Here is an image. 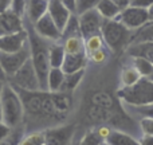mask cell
Returning a JSON list of instances; mask_svg holds the SVG:
<instances>
[{
    "mask_svg": "<svg viewBox=\"0 0 153 145\" xmlns=\"http://www.w3.org/2000/svg\"><path fill=\"white\" fill-rule=\"evenodd\" d=\"M102 48H103V40L101 34L93 35V36L85 39V53H86L87 57L98 50H102Z\"/></svg>",
    "mask_w": 153,
    "mask_h": 145,
    "instance_id": "obj_28",
    "label": "cell"
},
{
    "mask_svg": "<svg viewBox=\"0 0 153 145\" xmlns=\"http://www.w3.org/2000/svg\"><path fill=\"white\" fill-rule=\"evenodd\" d=\"M143 77L140 75V73L134 69V66H126L124 67V70L121 71V82L122 87H132L133 85H136Z\"/></svg>",
    "mask_w": 153,
    "mask_h": 145,
    "instance_id": "obj_27",
    "label": "cell"
},
{
    "mask_svg": "<svg viewBox=\"0 0 153 145\" xmlns=\"http://www.w3.org/2000/svg\"><path fill=\"white\" fill-rule=\"evenodd\" d=\"M0 105H1L3 124L8 128L13 129L24 118V106L20 100V95L16 89L11 83L5 82L1 89V97H0Z\"/></svg>",
    "mask_w": 153,
    "mask_h": 145,
    "instance_id": "obj_1",
    "label": "cell"
},
{
    "mask_svg": "<svg viewBox=\"0 0 153 145\" xmlns=\"http://www.w3.org/2000/svg\"><path fill=\"white\" fill-rule=\"evenodd\" d=\"M91 105L102 109H108V110H113L114 106H116V102H114V98L109 93L97 91L91 95Z\"/></svg>",
    "mask_w": 153,
    "mask_h": 145,
    "instance_id": "obj_26",
    "label": "cell"
},
{
    "mask_svg": "<svg viewBox=\"0 0 153 145\" xmlns=\"http://www.w3.org/2000/svg\"><path fill=\"white\" fill-rule=\"evenodd\" d=\"M141 145H153V136H145L144 135L141 137V141H140Z\"/></svg>",
    "mask_w": 153,
    "mask_h": 145,
    "instance_id": "obj_44",
    "label": "cell"
},
{
    "mask_svg": "<svg viewBox=\"0 0 153 145\" xmlns=\"http://www.w3.org/2000/svg\"><path fill=\"white\" fill-rule=\"evenodd\" d=\"M65 81V73L62 69H51L47 78V90L48 93H59Z\"/></svg>",
    "mask_w": 153,
    "mask_h": 145,
    "instance_id": "obj_23",
    "label": "cell"
},
{
    "mask_svg": "<svg viewBox=\"0 0 153 145\" xmlns=\"http://www.w3.org/2000/svg\"><path fill=\"white\" fill-rule=\"evenodd\" d=\"M153 4V0H132L130 5L132 7H137V8H145L149 10V7Z\"/></svg>",
    "mask_w": 153,
    "mask_h": 145,
    "instance_id": "obj_38",
    "label": "cell"
},
{
    "mask_svg": "<svg viewBox=\"0 0 153 145\" xmlns=\"http://www.w3.org/2000/svg\"><path fill=\"white\" fill-rule=\"evenodd\" d=\"M46 145H67L74 133L73 125L54 128L46 130Z\"/></svg>",
    "mask_w": 153,
    "mask_h": 145,
    "instance_id": "obj_13",
    "label": "cell"
},
{
    "mask_svg": "<svg viewBox=\"0 0 153 145\" xmlns=\"http://www.w3.org/2000/svg\"><path fill=\"white\" fill-rule=\"evenodd\" d=\"M149 79H152V81H153V74H152V75H151V78H149Z\"/></svg>",
    "mask_w": 153,
    "mask_h": 145,
    "instance_id": "obj_49",
    "label": "cell"
},
{
    "mask_svg": "<svg viewBox=\"0 0 153 145\" xmlns=\"http://www.w3.org/2000/svg\"><path fill=\"white\" fill-rule=\"evenodd\" d=\"M12 82L13 87H18L22 91H28V93H36L42 91L39 85V79H38L36 71L34 69L31 58L15 73L12 78H10Z\"/></svg>",
    "mask_w": 153,
    "mask_h": 145,
    "instance_id": "obj_5",
    "label": "cell"
},
{
    "mask_svg": "<svg viewBox=\"0 0 153 145\" xmlns=\"http://www.w3.org/2000/svg\"><path fill=\"white\" fill-rule=\"evenodd\" d=\"M26 10H27V1L15 0V1H12V4H11V11L22 19H23V16H26Z\"/></svg>",
    "mask_w": 153,
    "mask_h": 145,
    "instance_id": "obj_35",
    "label": "cell"
},
{
    "mask_svg": "<svg viewBox=\"0 0 153 145\" xmlns=\"http://www.w3.org/2000/svg\"><path fill=\"white\" fill-rule=\"evenodd\" d=\"M0 122H3V114H1V105H0Z\"/></svg>",
    "mask_w": 153,
    "mask_h": 145,
    "instance_id": "obj_47",
    "label": "cell"
},
{
    "mask_svg": "<svg viewBox=\"0 0 153 145\" xmlns=\"http://www.w3.org/2000/svg\"><path fill=\"white\" fill-rule=\"evenodd\" d=\"M140 128L145 136H153V118H141Z\"/></svg>",
    "mask_w": 153,
    "mask_h": 145,
    "instance_id": "obj_36",
    "label": "cell"
},
{
    "mask_svg": "<svg viewBox=\"0 0 153 145\" xmlns=\"http://www.w3.org/2000/svg\"><path fill=\"white\" fill-rule=\"evenodd\" d=\"M65 57V48L62 43H50L48 45V61L51 69H62Z\"/></svg>",
    "mask_w": 153,
    "mask_h": 145,
    "instance_id": "obj_20",
    "label": "cell"
},
{
    "mask_svg": "<svg viewBox=\"0 0 153 145\" xmlns=\"http://www.w3.org/2000/svg\"><path fill=\"white\" fill-rule=\"evenodd\" d=\"M51 100H53L54 108L56 112V117H65L70 112L73 106L71 94H66V93H50Z\"/></svg>",
    "mask_w": 153,
    "mask_h": 145,
    "instance_id": "obj_17",
    "label": "cell"
},
{
    "mask_svg": "<svg viewBox=\"0 0 153 145\" xmlns=\"http://www.w3.org/2000/svg\"><path fill=\"white\" fill-rule=\"evenodd\" d=\"M30 45L28 42V31L24 30L18 34L0 36V53H18L26 48Z\"/></svg>",
    "mask_w": 153,
    "mask_h": 145,
    "instance_id": "obj_10",
    "label": "cell"
},
{
    "mask_svg": "<svg viewBox=\"0 0 153 145\" xmlns=\"http://www.w3.org/2000/svg\"><path fill=\"white\" fill-rule=\"evenodd\" d=\"M133 66L143 78H151L153 74V65L143 58H133Z\"/></svg>",
    "mask_w": 153,
    "mask_h": 145,
    "instance_id": "obj_29",
    "label": "cell"
},
{
    "mask_svg": "<svg viewBox=\"0 0 153 145\" xmlns=\"http://www.w3.org/2000/svg\"><path fill=\"white\" fill-rule=\"evenodd\" d=\"M97 3L98 1H86V0H76V12L75 15L79 16L82 15V13L87 12V11L90 10H94L95 7H97Z\"/></svg>",
    "mask_w": 153,
    "mask_h": 145,
    "instance_id": "obj_34",
    "label": "cell"
},
{
    "mask_svg": "<svg viewBox=\"0 0 153 145\" xmlns=\"http://www.w3.org/2000/svg\"><path fill=\"white\" fill-rule=\"evenodd\" d=\"M130 31L125 26H122L117 19L114 20H103L101 27L102 40L113 53L121 50L124 45L129 39Z\"/></svg>",
    "mask_w": 153,
    "mask_h": 145,
    "instance_id": "obj_4",
    "label": "cell"
},
{
    "mask_svg": "<svg viewBox=\"0 0 153 145\" xmlns=\"http://www.w3.org/2000/svg\"><path fill=\"white\" fill-rule=\"evenodd\" d=\"M102 145H106V144H105V143H103V144H102Z\"/></svg>",
    "mask_w": 153,
    "mask_h": 145,
    "instance_id": "obj_50",
    "label": "cell"
},
{
    "mask_svg": "<svg viewBox=\"0 0 153 145\" xmlns=\"http://www.w3.org/2000/svg\"><path fill=\"white\" fill-rule=\"evenodd\" d=\"M87 58H90L94 63H98V65H101V63H103V62L106 61V58H108V54H106V51L103 50H98V51H95V53H93V54H90Z\"/></svg>",
    "mask_w": 153,
    "mask_h": 145,
    "instance_id": "obj_37",
    "label": "cell"
},
{
    "mask_svg": "<svg viewBox=\"0 0 153 145\" xmlns=\"http://www.w3.org/2000/svg\"><path fill=\"white\" fill-rule=\"evenodd\" d=\"M117 20L125 26L129 31L132 30H138L140 27L145 26L151 18H149V11L145 8H137V7H128L126 10L121 11L120 16L117 18Z\"/></svg>",
    "mask_w": 153,
    "mask_h": 145,
    "instance_id": "obj_7",
    "label": "cell"
},
{
    "mask_svg": "<svg viewBox=\"0 0 153 145\" xmlns=\"http://www.w3.org/2000/svg\"><path fill=\"white\" fill-rule=\"evenodd\" d=\"M19 145H46V133L32 132L22 138Z\"/></svg>",
    "mask_w": 153,
    "mask_h": 145,
    "instance_id": "obj_31",
    "label": "cell"
},
{
    "mask_svg": "<svg viewBox=\"0 0 153 145\" xmlns=\"http://www.w3.org/2000/svg\"><path fill=\"white\" fill-rule=\"evenodd\" d=\"M24 30L26 28H24L23 19L15 15L11 10L0 15V36L18 34Z\"/></svg>",
    "mask_w": 153,
    "mask_h": 145,
    "instance_id": "obj_11",
    "label": "cell"
},
{
    "mask_svg": "<svg viewBox=\"0 0 153 145\" xmlns=\"http://www.w3.org/2000/svg\"><path fill=\"white\" fill-rule=\"evenodd\" d=\"M0 82H1V83H5V82H7V77H5L4 71H3L1 66H0Z\"/></svg>",
    "mask_w": 153,
    "mask_h": 145,
    "instance_id": "obj_45",
    "label": "cell"
},
{
    "mask_svg": "<svg viewBox=\"0 0 153 145\" xmlns=\"http://www.w3.org/2000/svg\"><path fill=\"white\" fill-rule=\"evenodd\" d=\"M3 85H4V83H1V82H0V97H1V89H3Z\"/></svg>",
    "mask_w": 153,
    "mask_h": 145,
    "instance_id": "obj_48",
    "label": "cell"
},
{
    "mask_svg": "<svg viewBox=\"0 0 153 145\" xmlns=\"http://www.w3.org/2000/svg\"><path fill=\"white\" fill-rule=\"evenodd\" d=\"M103 143H105V140L101 137L98 130H91L83 136L79 145H102Z\"/></svg>",
    "mask_w": 153,
    "mask_h": 145,
    "instance_id": "obj_32",
    "label": "cell"
},
{
    "mask_svg": "<svg viewBox=\"0 0 153 145\" xmlns=\"http://www.w3.org/2000/svg\"><path fill=\"white\" fill-rule=\"evenodd\" d=\"M86 63H87L86 53L74 54V55L66 54L63 65H62V71L65 74H73L76 71H81V70H85Z\"/></svg>",
    "mask_w": 153,
    "mask_h": 145,
    "instance_id": "obj_15",
    "label": "cell"
},
{
    "mask_svg": "<svg viewBox=\"0 0 153 145\" xmlns=\"http://www.w3.org/2000/svg\"><path fill=\"white\" fill-rule=\"evenodd\" d=\"M71 36H81V30H79V20L76 15H71L69 23H67L65 31L62 32V39Z\"/></svg>",
    "mask_w": 153,
    "mask_h": 145,
    "instance_id": "obj_30",
    "label": "cell"
},
{
    "mask_svg": "<svg viewBox=\"0 0 153 145\" xmlns=\"http://www.w3.org/2000/svg\"><path fill=\"white\" fill-rule=\"evenodd\" d=\"M83 75H85V70H81V71H76L73 74H65V81L61 87V93L70 94L71 91H74L76 86L81 83Z\"/></svg>",
    "mask_w": 153,
    "mask_h": 145,
    "instance_id": "obj_24",
    "label": "cell"
},
{
    "mask_svg": "<svg viewBox=\"0 0 153 145\" xmlns=\"http://www.w3.org/2000/svg\"><path fill=\"white\" fill-rule=\"evenodd\" d=\"M63 48L65 53L74 55V54H81L85 53V40L82 36H71L63 39Z\"/></svg>",
    "mask_w": 153,
    "mask_h": 145,
    "instance_id": "obj_25",
    "label": "cell"
},
{
    "mask_svg": "<svg viewBox=\"0 0 153 145\" xmlns=\"http://www.w3.org/2000/svg\"><path fill=\"white\" fill-rule=\"evenodd\" d=\"M20 100L23 102L24 112H28L30 114H42V103L45 93L36 91V93H28V91H22Z\"/></svg>",
    "mask_w": 153,
    "mask_h": 145,
    "instance_id": "obj_14",
    "label": "cell"
},
{
    "mask_svg": "<svg viewBox=\"0 0 153 145\" xmlns=\"http://www.w3.org/2000/svg\"><path fill=\"white\" fill-rule=\"evenodd\" d=\"M47 13L50 15V18L53 19V22L55 23V26L58 27L59 31L63 32L67 23H69L70 18H71V13L66 10L63 3H62L61 0H48Z\"/></svg>",
    "mask_w": 153,
    "mask_h": 145,
    "instance_id": "obj_12",
    "label": "cell"
},
{
    "mask_svg": "<svg viewBox=\"0 0 153 145\" xmlns=\"http://www.w3.org/2000/svg\"><path fill=\"white\" fill-rule=\"evenodd\" d=\"M19 143H20V141H18L16 133H13L12 135V132H11L7 137L3 138V140L0 141V145H19Z\"/></svg>",
    "mask_w": 153,
    "mask_h": 145,
    "instance_id": "obj_39",
    "label": "cell"
},
{
    "mask_svg": "<svg viewBox=\"0 0 153 145\" xmlns=\"http://www.w3.org/2000/svg\"><path fill=\"white\" fill-rule=\"evenodd\" d=\"M63 5L66 7V10L69 11L71 15H75L76 12V0H63Z\"/></svg>",
    "mask_w": 153,
    "mask_h": 145,
    "instance_id": "obj_40",
    "label": "cell"
},
{
    "mask_svg": "<svg viewBox=\"0 0 153 145\" xmlns=\"http://www.w3.org/2000/svg\"><path fill=\"white\" fill-rule=\"evenodd\" d=\"M48 11V0H31L27 1L26 16L28 18L30 23L35 24L40 18L47 13Z\"/></svg>",
    "mask_w": 153,
    "mask_h": 145,
    "instance_id": "obj_16",
    "label": "cell"
},
{
    "mask_svg": "<svg viewBox=\"0 0 153 145\" xmlns=\"http://www.w3.org/2000/svg\"><path fill=\"white\" fill-rule=\"evenodd\" d=\"M130 1L132 0H114V3H116V5L118 7L120 11H124L128 7H130Z\"/></svg>",
    "mask_w": 153,
    "mask_h": 145,
    "instance_id": "obj_43",
    "label": "cell"
},
{
    "mask_svg": "<svg viewBox=\"0 0 153 145\" xmlns=\"http://www.w3.org/2000/svg\"><path fill=\"white\" fill-rule=\"evenodd\" d=\"M42 114L46 117H56V112H55V108H54L50 93H45L43 103H42Z\"/></svg>",
    "mask_w": 153,
    "mask_h": 145,
    "instance_id": "obj_33",
    "label": "cell"
},
{
    "mask_svg": "<svg viewBox=\"0 0 153 145\" xmlns=\"http://www.w3.org/2000/svg\"><path fill=\"white\" fill-rule=\"evenodd\" d=\"M11 4H12L11 0H0V15L4 13V12H7V11H10Z\"/></svg>",
    "mask_w": 153,
    "mask_h": 145,
    "instance_id": "obj_42",
    "label": "cell"
},
{
    "mask_svg": "<svg viewBox=\"0 0 153 145\" xmlns=\"http://www.w3.org/2000/svg\"><path fill=\"white\" fill-rule=\"evenodd\" d=\"M114 112L113 110H108V109H102L98 106L91 105L87 109V117L91 120L93 122H98V124H106L110 122L114 118Z\"/></svg>",
    "mask_w": 153,
    "mask_h": 145,
    "instance_id": "obj_22",
    "label": "cell"
},
{
    "mask_svg": "<svg viewBox=\"0 0 153 145\" xmlns=\"http://www.w3.org/2000/svg\"><path fill=\"white\" fill-rule=\"evenodd\" d=\"M149 18H151V20H153V4L149 7Z\"/></svg>",
    "mask_w": 153,
    "mask_h": 145,
    "instance_id": "obj_46",
    "label": "cell"
},
{
    "mask_svg": "<svg viewBox=\"0 0 153 145\" xmlns=\"http://www.w3.org/2000/svg\"><path fill=\"white\" fill-rule=\"evenodd\" d=\"M95 10L100 12L103 20H114L120 16L121 11L116 5L114 0H98Z\"/></svg>",
    "mask_w": 153,
    "mask_h": 145,
    "instance_id": "obj_19",
    "label": "cell"
},
{
    "mask_svg": "<svg viewBox=\"0 0 153 145\" xmlns=\"http://www.w3.org/2000/svg\"><path fill=\"white\" fill-rule=\"evenodd\" d=\"M128 54L132 58H143L153 65V40L134 43L133 46L129 47Z\"/></svg>",
    "mask_w": 153,
    "mask_h": 145,
    "instance_id": "obj_18",
    "label": "cell"
},
{
    "mask_svg": "<svg viewBox=\"0 0 153 145\" xmlns=\"http://www.w3.org/2000/svg\"><path fill=\"white\" fill-rule=\"evenodd\" d=\"M78 20H79L81 36L83 38V40L93 36V35L101 34V27H102L103 19L95 8L82 13V15H79Z\"/></svg>",
    "mask_w": 153,
    "mask_h": 145,
    "instance_id": "obj_8",
    "label": "cell"
},
{
    "mask_svg": "<svg viewBox=\"0 0 153 145\" xmlns=\"http://www.w3.org/2000/svg\"><path fill=\"white\" fill-rule=\"evenodd\" d=\"M34 32L47 43H59L62 40V32L58 30L48 13H46L34 24Z\"/></svg>",
    "mask_w": 153,
    "mask_h": 145,
    "instance_id": "obj_9",
    "label": "cell"
},
{
    "mask_svg": "<svg viewBox=\"0 0 153 145\" xmlns=\"http://www.w3.org/2000/svg\"><path fill=\"white\" fill-rule=\"evenodd\" d=\"M28 42L31 48V61L34 69L36 71L38 79H39L40 90L43 93H48L47 90V78L50 73V61H48V45L46 40L40 39L34 32V36L28 32Z\"/></svg>",
    "mask_w": 153,
    "mask_h": 145,
    "instance_id": "obj_2",
    "label": "cell"
},
{
    "mask_svg": "<svg viewBox=\"0 0 153 145\" xmlns=\"http://www.w3.org/2000/svg\"><path fill=\"white\" fill-rule=\"evenodd\" d=\"M12 132V129L11 128H8L5 124H3V122H0V141L3 140V138H5L10 133Z\"/></svg>",
    "mask_w": 153,
    "mask_h": 145,
    "instance_id": "obj_41",
    "label": "cell"
},
{
    "mask_svg": "<svg viewBox=\"0 0 153 145\" xmlns=\"http://www.w3.org/2000/svg\"><path fill=\"white\" fill-rule=\"evenodd\" d=\"M31 58V48L30 45L26 48L18 51V53H0V66H1L3 71H4L5 77L12 78L15 73L26 63L28 59Z\"/></svg>",
    "mask_w": 153,
    "mask_h": 145,
    "instance_id": "obj_6",
    "label": "cell"
},
{
    "mask_svg": "<svg viewBox=\"0 0 153 145\" xmlns=\"http://www.w3.org/2000/svg\"><path fill=\"white\" fill-rule=\"evenodd\" d=\"M106 145H141L133 137L132 135H128L121 130H110L109 136L105 140Z\"/></svg>",
    "mask_w": 153,
    "mask_h": 145,
    "instance_id": "obj_21",
    "label": "cell"
},
{
    "mask_svg": "<svg viewBox=\"0 0 153 145\" xmlns=\"http://www.w3.org/2000/svg\"><path fill=\"white\" fill-rule=\"evenodd\" d=\"M118 97L125 105H153V81L149 78H141L132 87H121L118 90Z\"/></svg>",
    "mask_w": 153,
    "mask_h": 145,
    "instance_id": "obj_3",
    "label": "cell"
}]
</instances>
